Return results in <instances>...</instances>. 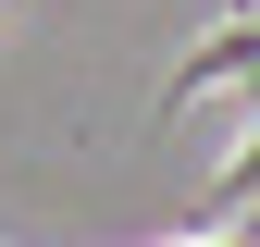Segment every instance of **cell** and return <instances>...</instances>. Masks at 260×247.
I'll list each match as a JSON object with an SVG mask.
<instances>
[{"label": "cell", "mask_w": 260, "mask_h": 247, "mask_svg": "<svg viewBox=\"0 0 260 247\" xmlns=\"http://www.w3.org/2000/svg\"><path fill=\"white\" fill-rule=\"evenodd\" d=\"M248 198H260V124H248V148H236V161L211 173V198H199V235H211V223H236Z\"/></svg>", "instance_id": "cell-1"}, {"label": "cell", "mask_w": 260, "mask_h": 247, "mask_svg": "<svg viewBox=\"0 0 260 247\" xmlns=\"http://www.w3.org/2000/svg\"><path fill=\"white\" fill-rule=\"evenodd\" d=\"M223 13H260V0H223Z\"/></svg>", "instance_id": "cell-2"}]
</instances>
